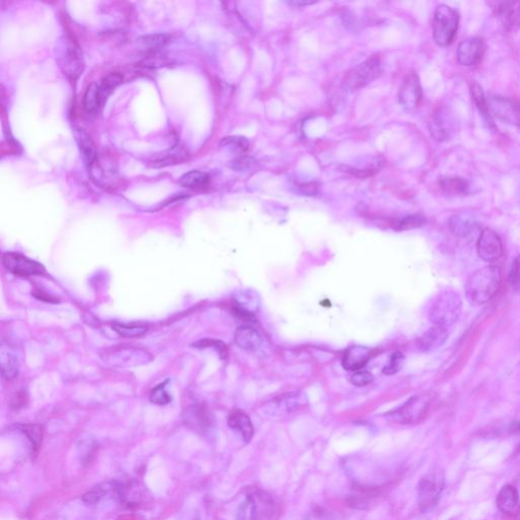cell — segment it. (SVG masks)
I'll use <instances>...</instances> for the list:
<instances>
[{"label":"cell","mask_w":520,"mask_h":520,"mask_svg":"<svg viewBox=\"0 0 520 520\" xmlns=\"http://www.w3.org/2000/svg\"><path fill=\"white\" fill-rule=\"evenodd\" d=\"M102 105L103 102L101 98L100 85L97 83H90L83 96V108L89 114H94L98 112Z\"/></svg>","instance_id":"30"},{"label":"cell","mask_w":520,"mask_h":520,"mask_svg":"<svg viewBox=\"0 0 520 520\" xmlns=\"http://www.w3.org/2000/svg\"><path fill=\"white\" fill-rule=\"evenodd\" d=\"M193 520H196V519H193Z\"/></svg>","instance_id":"50"},{"label":"cell","mask_w":520,"mask_h":520,"mask_svg":"<svg viewBox=\"0 0 520 520\" xmlns=\"http://www.w3.org/2000/svg\"><path fill=\"white\" fill-rule=\"evenodd\" d=\"M172 39L169 34H151V35L142 36L139 39L140 44L151 49H160L166 46Z\"/></svg>","instance_id":"37"},{"label":"cell","mask_w":520,"mask_h":520,"mask_svg":"<svg viewBox=\"0 0 520 520\" xmlns=\"http://www.w3.org/2000/svg\"><path fill=\"white\" fill-rule=\"evenodd\" d=\"M314 4V2L312 1H293L290 2V4H294V6H308V4Z\"/></svg>","instance_id":"49"},{"label":"cell","mask_w":520,"mask_h":520,"mask_svg":"<svg viewBox=\"0 0 520 520\" xmlns=\"http://www.w3.org/2000/svg\"><path fill=\"white\" fill-rule=\"evenodd\" d=\"M167 382L168 381L159 384V385L156 386L151 390L150 400L153 404L165 406V404H168L171 402L172 397L169 395L168 391L166 390Z\"/></svg>","instance_id":"40"},{"label":"cell","mask_w":520,"mask_h":520,"mask_svg":"<svg viewBox=\"0 0 520 520\" xmlns=\"http://www.w3.org/2000/svg\"><path fill=\"white\" fill-rule=\"evenodd\" d=\"M28 402V395L25 391H20L17 395H15L13 399L11 400V406L15 409L22 408Z\"/></svg>","instance_id":"47"},{"label":"cell","mask_w":520,"mask_h":520,"mask_svg":"<svg viewBox=\"0 0 520 520\" xmlns=\"http://www.w3.org/2000/svg\"><path fill=\"white\" fill-rule=\"evenodd\" d=\"M228 424L232 430L240 434L242 439L246 443L250 442L254 435V428L250 418L242 411H233L230 413Z\"/></svg>","instance_id":"24"},{"label":"cell","mask_w":520,"mask_h":520,"mask_svg":"<svg viewBox=\"0 0 520 520\" xmlns=\"http://www.w3.org/2000/svg\"><path fill=\"white\" fill-rule=\"evenodd\" d=\"M497 507L508 516L520 515V496L519 491L512 485H505L499 491L496 499Z\"/></svg>","instance_id":"18"},{"label":"cell","mask_w":520,"mask_h":520,"mask_svg":"<svg viewBox=\"0 0 520 520\" xmlns=\"http://www.w3.org/2000/svg\"><path fill=\"white\" fill-rule=\"evenodd\" d=\"M444 474L439 469L427 472L418 484V504L423 512L433 510L444 490Z\"/></svg>","instance_id":"5"},{"label":"cell","mask_w":520,"mask_h":520,"mask_svg":"<svg viewBox=\"0 0 520 520\" xmlns=\"http://www.w3.org/2000/svg\"><path fill=\"white\" fill-rule=\"evenodd\" d=\"M460 15L451 6L441 4L434 13L432 29L436 44L445 47L451 45L456 37Z\"/></svg>","instance_id":"4"},{"label":"cell","mask_w":520,"mask_h":520,"mask_svg":"<svg viewBox=\"0 0 520 520\" xmlns=\"http://www.w3.org/2000/svg\"><path fill=\"white\" fill-rule=\"evenodd\" d=\"M103 360L115 367H133L149 363L151 357L148 352L142 349L121 347L107 350L104 354Z\"/></svg>","instance_id":"10"},{"label":"cell","mask_w":520,"mask_h":520,"mask_svg":"<svg viewBox=\"0 0 520 520\" xmlns=\"http://www.w3.org/2000/svg\"><path fill=\"white\" fill-rule=\"evenodd\" d=\"M463 311L460 295L453 291L441 292L429 309V318L434 325L447 327L456 323Z\"/></svg>","instance_id":"3"},{"label":"cell","mask_w":520,"mask_h":520,"mask_svg":"<svg viewBox=\"0 0 520 520\" xmlns=\"http://www.w3.org/2000/svg\"><path fill=\"white\" fill-rule=\"evenodd\" d=\"M447 338H449L447 329L434 325L420 336L418 341V348L423 353L434 352L442 347Z\"/></svg>","instance_id":"20"},{"label":"cell","mask_w":520,"mask_h":520,"mask_svg":"<svg viewBox=\"0 0 520 520\" xmlns=\"http://www.w3.org/2000/svg\"><path fill=\"white\" fill-rule=\"evenodd\" d=\"M423 92L417 74H411L402 83L399 90V102L406 110H413L419 107L422 101Z\"/></svg>","instance_id":"15"},{"label":"cell","mask_w":520,"mask_h":520,"mask_svg":"<svg viewBox=\"0 0 520 520\" xmlns=\"http://www.w3.org/2000/svg\"><path fill=\"white\" fill-rule=\"evenodd\" d=\"M235 343L240 349L253 352L261 345V336L256 329L250 327H241L235 332Z\"/></svg>","instance_id":"27"},{"label":"cell","mask_w":520,"mask_h":520,"mask_svg":"<svg viewBox=\"0 0 520 520\" xmlns=\"http://www.w3.org/2000/svg\"><path fill=\"white\" fill-rule=\"evenodd\" d=\"M491 114L500 121L520 128V103L507 97L490 96L487 98Z\"/></svg>","instance_id":"12"},{"label":"cell","mask_w":520,"mask_h":520,"mask_svg":"<svg viewBox=\"0 0 520 520\" xmlns=\"http://www.w3.org/2000/svg\"><path fill=\"white\" fill-rule=\"evenodd\" d=\"M308 404L305 393L300 391L282 393L266 402L262 409L264 415L271 418H282L302 410Z\"/></svg>","instance_id":"7"},{"label":"cell","mask_w":520,"mask_h":520,"mask_svg":"<svg viewBox=\"0 0 520 520\" xmlns=\"http://www.w3.org/2000/svg\"><path fill=\"white\" fill-rule=\"evenodd\" d=\"M370 350L363 345H352L343 355V365L349 371L361 370L369 361Z\"/></svg>","instance_id":"22"},{"label":"cell","mask_w":520,"mask_h":520,"mask_svg":"<svg viewBox=\"0 0 520 520\" xmlns=\"http://www.w3.org/2000/svg\"><path fill=\"white\" fill-rule=\"evenodd\" d=\"M470 94H472V100L476 104L477 108L480 111L481 116L485 118L489 125L492 126L493 121L492 117H491L487 98H486L481 85L476 83H472V87H470Z\"/></svg>","instance_id":"32"},{"label":"cell","mask_w":520,"mask_h":520,"mask_svg":"<svg viewBox=\"0 0 520 520\" xmlns=\"http://www.w3.org/2000/svg\"><path fill=\"white\" fill-rule=\"evenodd\" d=\"M486 51V44L481 38L465 39L458 45V60L463 67H472L479 64Z\"/></svg>","instance_id":"14"},{"label":"cell","mask_w":520,"mask_h":520,"mask_svg":"<svg viewBox=\"0 0 520 520\" xmlns=\"http://www.w3.org/2000/svg\"><path fill=\"white\" fill-rule=\"evenodd\" d=\"M454 130L453 117L446 109L438 110L430 121V131L434 139L446 140Z\"/></svg>","instance_id":"19"},{"label":"cell","mask_w":520,"mask_h":520,"mask_svg":"<svg viewBox=\"0 0 520 520\" xmlns=\"http://www.w3.org/2000/svg\"><path fill=\"white\" fill-rule=\"evenodd\" d=\"M235 307L238 315L251 318L260 308V296L252 289L239 290L234 295Z\"/></svg>","instance_id":"17"},{"label":"cell","mask_w":520,"mask_h":520,"mask_svg":"<svg viewBox=\"0 0 520 520\" xmlns=\"http://www.w3.org/2000/svg\"><path fill=\"white\" fill-rule=\"evenodd\" d=\"M193 347L198 348V349L214 348L219 353L221 359H225L226 356H227V348H226V345L223 341L205 338V340L198 341V343H193Z\"/></svg>","instance_id":"42"},{"label":"cell","mask_w":520,"mask_h":520,"mask_svg":"<svg viewBox=\"0 0 520 520\" xmlns=\"http://www.w3.org/2000/svg\"><path fill=\"white\" fill-rule=\"evenodd\" d=\"M479 257L488 264H493L501 259L503 254V244L499 235L491 229L484 230L481 233L477 244Z\"/></svg>","instance_id":"13"},{"label":"cell","mask_w":520,"mask_h":520,"mask_svg":"<svg viewBox=\"0 0 520 520\" xmlns=\"http://www.w3.org/2000/svg\"><path fill=\"white\" fill-rule=\"evenodd\" d=\"M381 74V63L379 58L371 57L365 62L357 65L345 76L343 85L350 92H356L368 83L376 80Z\"/></svg>","instance_id":"9"},{"label":"cell","mask_w":520,"mask_h":520,"mask_svg":"<svg viewBox=\"0 0 520 520\" xmlns=\"http://www.w3.org/2000/svg\"><path fill=\"white\" fill-rule=\"evenodd\" d=\"M33 295L35 296V297L37 298V299H40L42 301H46V302H50V303L58 302V300L55 299V298L51 297V296L48 295V294L43 293V292H41L39 290L34 292Z\"/></svg>","instance_id":"48"},{"label":"cell","mask_w":520,"mask_h":520,"mask_svg":"<svg viewBox=\"0 0 520 520\" xmlns=\"http://www.w3.org/2000/svg\"><path fill=\"white\" fill-rule=\"evenodd\" d=\"M74 137L78 144V150L83 157V162L88 166H92L97 158L96 146L93 142L92 137L85 130L80 128H74Z\"/></svg>","instance_id":"26"},{"label":"cell","mask_w":520,"mask_h":520,"mask_svg":"<svg viewBox=\"0 0 520 520\" xmlns=\"http://www.w3.org/2000/svg\"><path fill=\"white\" fill-rule=\"evenodd\" d=\"M440 187L447 193L463 196L469 192V182L461 177L456 176H447L440 179Z\"/></svg>","instance_id":"31"},{"label":"cell","mask_w":520,"mask_h":520,"mask_svg":"<svg viewBox=\"0 0 520 520\" xmlns=\"http://www.w3.org/2000/svg\"><path fill=\"white\" fill-rule=\"evenodd\" d=\"M304 520H334V519L329 510L315 506L307 513Z\"/></svg>","instance_id":"45"},{"label":"cell","mask_w":520,"mask_h":520,"mask_svg":"<svg viewBox=\"0 0 520 520\" xmlns=\"http://www.w3.org/2000/svg\"><path fill=\"white\" fill-rule=\"evenodd\" d=\"M431 397L428 395H419L411 397L400 408L390 411L388 417L399 424H416L424 419L430 408Z\"/></svg>","instance_id":"8"},{"label":"cell","mask_w":520,"mask_h":520,"mask_svg":"<svg viewBox=\"0 0 520 520\" xmlns=\"http://www.w3.org/2000/svg\"><path fill=\"white\" fill-rule=\"evenodd\" d=\"M373 375L371 374L370 372H368V371H357L356 373H354V374L352 375V377H350V382H352V384H354V385L358 386V388H362V386H366L368 385V384H370L371 382L373 381Z\"/></svg>","instance_id":"44"},{"label":"cell","mask_w":520,"mask_h":520,"mask_svg":"<svg viewBox=\"0 0 520 520\" xmlns=\"http://www.w3.org/2000/svg\"><path fill=\"white\" fill-rule=\"evenodd\" d=\"M250 158H239V159L233 160L231 168L236 171H244L251 166Z\"/></svg>","instance_id":"46"},{"label":"cell","mask_w":520,"mask_h":520,"mask_svg":"<svg viewBox=\"0 0 520 520\" xmlns=\"http://www.w3.org/2000/svg\"><path fill=\"white\" fill-rule=\"evenodd\" d=\"M220 146L238 153H245L249 149V142L243 137H228L221 140Z\"/></svg>","instance_id":"39"},{"label":"cell","mask_w":520,"mask_h":520,"mask_svg":"<svg viewBox=\"0 0 520 520\" xmlns=\"http://www.w3.org/2000/svg\"><path fill=\"white\" fill-rule=\"evenodd\" d=\"M119 489H121V487L116 483L108 481V483L102 484V485L97 486L94 489L90 490L83 496V499L85 503L97 504L112 493L118 494Z\"/></svg>","instance_id":"29"},{"label":"cell","mask_w":520,"mask_h":520,"mask_svg":"<svg viewBox=\"0 0 520 520\" xmlns=\"http://www.w3.org/2000/svg\"><path fill=\"white\" fill-rule=\"evenodd\" d=\"M275 500L266 491L252 488L237 511V520H271L275 516Z\"/></svg>","instance_id":"2"},{"label":"cell","mask_w":520,"mask_h":520,"mask_svg":"<svg viewBox=\"0 0 520 520\" xmlns=\"http://www.w3.org/2000/svg\"><path fill=\"white\" fill-rule=\"evenodd\" d=\"M56 50H57L56 60L63 74L70 80H78L85 69V63L83 53L76 41L69 37L63 38L58 42Z\"/></svg>","instance_id":"6"},{"label":"cell","mask_w":520,"mask_h":520,"mask_svg":"<svg viewBox=\"0 0 520 520\" xmlns=\"http://www.w3.org/2000/svg\"><path fill=\"white\" fill-rule=\"evenodd\" d=\"M404 360H406V359H404V356L402 353H395V354H392V356L390 357V363L383 368L382 372L385 375L397 374V373L399 372V371L402 370V368L404 367Z\"/></svg>","instance_id":"41"},{"label":"cell","mask_w":520,"mask_h":520,"mask_svg":"<svg viewBox=\"0 0 520 520\" xmlns=\"http://www.w3.org/2000/svg\"><path fill=\"white\" fill-rule=\"evenodd\" d=\"M210 182L209 174L198 170L187 172L179 180L181 186L189 189H196V191L207 189L209 187Z\"/></svg>","instance_id":"28"},{"label":"cell","mask_w":520,"mask_h":520,"mask_svg":"<svg viewBox=\"0 0 520 520\" xmlns=\"http://www.w3.org/2000/svg\"><path fill=\"white\" fill-rule=\"evenodd\" d=\"M113 329L122 336L125 338H139V336H144L148 329L144 325H135V324H121V323H114L113 324Z\"/></svg>","instance_id":"36"},{"label":"cell","mask_w":520,"mask_h":520,"mask_svg":"<svg viewBox=\"0 0 520 520\" xmlns=\"http://www.w3.org/2000/svg\"><path fill=\"white\" fill-rule=\"evenodd\" d=\"M4 268L11 273L20 277H33L44 275L46 273L44 266L35 260L28 259L25 255L15 252L4 253L2 256Z\"/></svg>","instance_id":"11"},{"label":"cell","mask_w":520,"mask_h":520,"mask_svg":"<svg viewBox=\"0 0 520 520\" xmlns=\"http://www.w3.org/2000/svg\"><path fill=\"white\" fill-rule=\"evenodd\" d=\"M502 271L496 266H488L474 271L465 284V296L470 304L483 305L489 302L500 288Z\"/></svg>","instance_id":"1"},{"label":"cell","mask_w":520,"mask_h":520,"mask_svg":"<svg viewBox=\"0 0 520 520\" xmlns=\"http://www.w3.org/2000/svg\"><path fill=\"white\" fill-rule=\"evenodd\" d=\"M495 13L506 31H515L520 27V1L496 2Z\"/></svg>","instance_id":"16"},{"label":"cell","mask_w":520,"mask_h":520,"mask_svg":"<svg viewBox=\"0 0 520 520\" xmlns=\"http://www.w3.org/2000/svg\"><path fill=\"white\" fill-rule=\"evenodd\" d=\"M19 361L10 352H2L1 375L4 381H13L19 374Z\"/></svg>","instance_id":"33"},{"label":"cell","mask_w":520,"mask_h":520,"mask_svg":"<svg viewBox=\"0 0 520 520\" xmlns=\"http://www.w3.org/2000/svg\"><path fill=\"white\" fill-rule=\"evenodd\" d=\"M123 81V76H121L118 72H112V74H108L106 78L102 80L100 83V93L102 102L107 100L108 97L110 96L111 93L113 92Z\"/></svg>","instance_id":"34"},{"label":"cell","mask_w":520,"mask_h":520,"mask_svg":"<svg viewBox=\"0 0 520 520\" xmlns=\"http://www.w3.org/2000/svg\"><path fill=\"white\" fill-rule=\"evenodd\" d=\"M509 282L513 290L520 294V255L514 259L511 266Z\"/></svg>","instance_id":"43"},{"label":"cell","mask_w":520,"mask_h":520,"mask_svg":"<svg viewBox=\"0 0 520 520\" xmlns=\"http://www.w3.org/2000/svg\"><path fill=\"white\" fill-rule=\"evenodd\" d=\"M25 435L27 436L32 444V449H39L41 441H42L43 431L42 428L38 425H20L18 426Z\"/></svg>","instance_id":"38"},{"label":"cell","mask_w":520,"mask_h":520,"mask_svg":"<svg viewBox=\"0 0 520 520\" xmlns=\"http://www.w3.org/2000/svg\"><path fill=\"white\" fill-rule=\"evenodd\" d=\"M425 223H426V219L422 214H410V216L395 221L392 227L397 231H408L422 227Z\"/></svg>","instance_id":"35"},{"label":"cell","mask_w":520,"mask_h":520,"mask_svg":"<svg viewBox=\"0 0 520 520\" xmlns=\"http://www.w3.org/2000/svg\"><path fill=\"white\" fill-rule=\"evenodd\" d=\"M184 420L189 427L198 432L207 431L210 426L209 413L203 404H193L187 408Z\"/></svg>","instance_id":"25"},{"label":"cell","mask_w":520,"mask_h":520,"mask_svg":"<svg viewBox=\"0 0 520 520\" xmlns=\"http://www.w3.org/2000/svg\"><path fill=\"white\" fill-rule=\"evenodd\" d=\"M476 226V218L470 212H456L449 220V228H451L452 234L458 237L469 236Z\"/></svg>","instance_id":"23"},{"label":"cell","mask_w":520,"mask_h":520,"mask_svg":"<svg viewBox=\"0 0 520 520\" xmlns=\"http://www.w3.org/2000/svg\"><path fill=\"white\" fill-rule=\"evenodd\" d=\"M189 153L184 146L181 144H175L171 146L168 150L163 151L155 156L151 160V165L156 168H162V167L172 166V165L181 164L182 162L189 160Z\"/></svg>","instance_id":"21"}]
</instances>
